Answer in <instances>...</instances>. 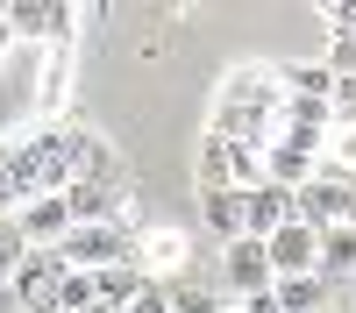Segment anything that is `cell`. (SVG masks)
<instances>
[{
    "label": "cell",
    "mask_w": 356,
    "mask_h": 313,
    "mask_svg": "<svg viewBox=\"0 0 356 313\" xmlns=\"http://www.w3.org/2000/svg\"><path fill=\"white\" fill-rule=\"evenodd\" d=\"M193 178H200V192H250V185H264V150H257V142H228L214 128H200Z\"/></svg>",
    "instance_id": "6da1fadb"
},
{
    "label": "cell",
    "mask_w": 356,
    "mask_h": 313,
    "mask_svg": "<svg viewBox=\"0 0 356 313\" xmlns=\"http://www.w3.org/2000/svg\"><path fill=\"white\" fill-rule=\"evenodd\" d=\"M264 178L285 185V192L314 185V178H321V135H314V128H285V121H278V135L264 142Z\"/></svg>",
    "instance_id": "7a4b0ae2"
},
{
    "label": "cell",
    "mask_w": 356,
    "mask_h": 313,
    "mask_svg": "<svg viewBox=\"0 0 356 313\" xmlns=\"http://www.w3.org/2000/svg\"><path fill=\"white\" fill-rule=\"evenodd\" d=\"M72 78H79V36L43 50V78H36V93H29V128H57V114L72 100Z\"/></svg>",
    "instance_id": "3957f363"
},
{
    "label": "cell",
    "mask_w": 356,
    "mask_h": 313,
    "mask_svg": "<svg viewBox=\"0 0 356 313\" xmlns=\"http://www.w3.org/2000/svg\"><path fill=\"white\" fill-rule=\"evenodd\" d=\"M57 256H65V271H107V264H136V228H72Z\"/></svg>",
    "instance_id": "277c9868"
},
{
    "label": "cell",
    "mask_w": 356,
    "mask_h": 313,
    "mask_svg": "<svg viewBox=\"0 0 356 313\" xmlns=\"http://www.w3.org/2000/svg\"><path fill=\"white\" fill-rule=\"evenodd\" d=\"M278 271H271V249H264L257 235H235L221 249V292L228 299H257V292H271Z\"/></svg>",
    "instance_id": "5b68a950"
},
{
    "label": "cell",
    "mask_w": 356,
    "mask_h": 313,
    "mask_svg": "<svg viewBox=\"0 0 356 313\" xmlns=\"http://www.w3.org/2000/svg\"><path fill=\"white\" fill-rule=\"evenodd\" d=\"M300 221L314 228V235H328V228H356V185L321 171L314 185H300Z\"/></svg>",
    "instance_id": "8992f818"
},
{
    "label": "cell",
    "mask_w": 356,
    "mask_h": 313,
    "mask_svg": "<svg viewBox=\"0 0 356 313\" xmlns=\"http://www.w3.org/2000/svg\"><path fill=\"white\" fill-rule=\"evenodd\" d=\"M65 150H72V178L122 192V157H114V142L100 128H65Z\"/></svg>",
    "instance_id": "52a82bcc"
},
{
    "label": "cell",
    "mask_w": 356,
    "mask_h": 313,
    "mask_svg": "<svg viewBox=\"0 0 356 313\" xmlns=\"http://www.w3.org/2000/svg\"><path fill=\"white\" fill-rule=\"evenodd\" d=\"M15 285V299H22V313H57V285H65V256L57 249H29V264L8 278Z\"/></svg>",
    "instance_id": "ba28073f"
},
{
    "label": "cell",
    "mask_w": 356,
    "mask_h": 313,
    "mask_svg": "<svg viewBox=\"0 0 356 313\" xmlns=\"http://www.w3.org/2000/svg\"><path fill=\"white\" fill-rule=\"evenodd\" d=\"M221 107H257V114H278L285 107V85H278V65H235L221 78Z\"/></svg>",
    "instance_id": "9c48e42d"
},
{
    "label": "cell",
    "mask_w": 356,
    "mask_h": 313,
    "mask_svg": "<svg viewBox=\"0 0 356 313\" xmlns=\"http://www.w3.org/2000/svg\"><path fill=\"white\" fill-rule=\"evenodd\" d=\"M186 256H193V242H186V228H164V221H150V228H136V264L150 271L157 285H171L178 271H186Z\"/></svg>",
    "instance_id": "30bf717a"
},
{
    "label": "cell",
    "mask_w": 356,
    "mask_h": 313,
    "mask_svg": "<svg viewBox=\"0 0 356 313\" xmlns=\"http://www.w3.org/2000/svg\"><path fill=\"white\" fill-rule=\"evenodd\" d=\"M15 228H22V242L29 249H65V235H72V207H65V192H50V199H29V207L15 214Z\"/></svg>",
    "instance_id": "8fae6325"
},
{
    "label": "cell",
    "mask_w": 356,
    "mask_h": 313,
    "mask_svg": "<svg viewBox=\"0 0 356 313\" xmlns=\"http://www.w3.org/2000/svg\"><path fill=\"white\" fill-rule=\"evenodd\" d=\"M243 214H250V235H257V242H271L278 228L300 221V192H285V185L264 178V185H250V192H243Z\"/></svg>",
    "instance_id": "7c38bea8"
},
{
    "label": "cell",
    "mask_w": 356,
    "mask_h": 313,
    "mask_svg": "<svg viewBox=\"0 0 356 313\" xmlns=\"http://www.w3.org/2000/svg\"><path fill=\"white\" fill-rule=\"evenodd\" d=\"M264 249H271V271H278V278H314V271H321V235H314L307 221L278 228Z\"/></svg>",
    "instance_id": "4fadbf2b"
},
{
    "label": "cell",
    "mask_w": 356,
    "mask_h": 313,
    "mask_svg": "<svg viewBox=\"0 0 356 313\" xmlns=\"http://www.w3.org/2000/svg\"><path fill=\"white\" fill-rule=\"evenodd\" d=\"M150 285V271L143 264H107V271H93V313H129V299Z\"/></svg>",
    "instance_id": "5bb4252c"
},
{
    "label": "cell",
    "mask_w": 356,
    "mask_h": 313,
    "mask_svg": "<svg viewBox=\"0 0 356 313\" xmlns=\"http://www.w3.org/2000/svg\"><path fill=\"white\" fill-rule=\"evenodd\" d=\"M200 221L221 235V249L235 235H250V214H243V192H200Z\"/></svg>",
    "instance_id": "9a60e30c"
},
{
    "label": "cell",
    "mask_w": 356,
    "mask_h": 313,
    "mask_svg": "<svg viewBox=\"0 0 356 313\" xmlns=\"http://www.w3.org/2000/svg\"><path fill=\"white\" fill-rule=\"evenodd\" d=\"M328 299H335V285L321 271L314 278H278V306L285 313H328Z\"/></svg>",
    "instance_id": "2e32d148"
},
{
    "label": "cell",
    "mask_w": 356,
    "mask_h": 313,
    "mask_svg": "<svg viewBox=\"0 0 356 313\" xmlns=\"http://www.w3.org/2000/svg\"><path fill=\"white\" fill-rule=\"evenodd\" d=\"M285 100H335V71L328 65H278Z\"/></svg>",
    "instance_id": "e0dca14e"
},
{
    "label": "cell",
    "mask_w": 356,
    "mask_h": 313,
    "mask_svg": "<svg viewBox=\"0 0 356 313\" xmlns=\"http://www.w3.org/2000/svg\"><path fill=\"white\" fill-rule=\"evenodd\" d=\"M321 278L328 285H356V228H328V235H321Z\"/></svg>",
    "instance_id": "ac0fdd59"
},
{
    "label": "cell",
    "mask_w": 356,
    "mask_h": 313,
    "mask_svg": "<svg viewBox=\"0 0 356 313\" xmlns=\"http://www.w3.org/2000/svg\"><path fill=\"white\" fill-rule=\"evenodd\" d=\"M321 171L356 185V128H328V135H321Z\"/></svg>",
    "instance_id": "d6986e66"
},
{
    "label": "cell",
    "mask_w": 356,
    "mask_h": 313,
    "mask_svg": "<svg viewBox=\"0 0 356 313\" xmlns=\"http://www.w3.org/2000/svg\"><path fill=\"white\" fill-rule=\"evenodd\" d=\"M228 292H200V285H171V313H228Z\"/></svg>",
    "instance_id": "ffe728a7"
},
{
    "label": "cell",
    "mask_w": 356,
    "mask_h": 313,
    "mask_svg": "<svg viewBox=\"0 0 356 313\" xmlns=\"http://www.w3.org/2000/svg\"><path fill=\"white\" fill-rule=\"evenodd\" d=\"M57 313H93V271H65V285H57Z\"/></svg>",
    "instance_id": "44dd1931"
},
{
    "label": "cell",
    "mask_w": 356,
    "mask_h": 313,
    "mask_svg": "<svg viewBox=\"0 0 356 313\" xmlns=\"http://www.w3.org/2000/svg\"><path fill=\"white\" fill-rule=\"evenodd\" d=\"M22 264H29V242H22V228L0 214V278H15Z\"/></svg>",
    "instance_id": "7402d4cb"
},
{
    "label": "cell",
    "mask_w": 356,
    "mask_h": 313,
    "mask_svg": "<svg viewBox=\"0 0 356 313\" xmlns=\"http://www.w3.org/2000/svg\"><path fill=\"white\" fill-rule=\"evenodd\" d=\"M335 78H356V36H328V57H321Z\"/></svg>",
    "instance_id": "603a6c76"
},
{
    "label": "cell",
    "mask_w": 356,
    "mask_h": 313,
    "mask_svg": "<svg viewBox=\"0 0 356 313\" xmlns=\"http://www.w3.org/2000/svg\"><path fill=\"white\" fill-rule=\"evenodd\" d=\"M22 207H29V192H22V178H15V164H8V157H0V214H8V221H15Z\"/></svg>",
    "instance_id": "cb8c5ba5"
},
{
    "label": "cell",
    "mask_w": 356,
    "mask_h": 313,
    "mask_svg": "<svg viewBox=\"0 0 356 313\" xmlns=\"http://www.w3.org/2000/svg\"><path fill=\"white\" fill-rule=\"evenodd\" d=\"M328 114H335V128H356V78H335V100H328Z\"/></svg>",
    "instance_id": "d4e9b609"
},
{
    "label": "cell",
    "mask_w": 356,
    "mask_h": 313,
    "mask_svg": "<svg viewBox=\"0 0 356 313\" xmlns=\"http://www.w3.org/2000/svg\"><path fill=\"white\" fill-rule=\"evenodd\" d=\"M129 313H171V285H157V278H150V285L129 299Z\"/></svg>",
    "instance_id": "484cf974"
},
{
    "label": "cell",
    "mask_w": 356,
    "mask_h": 313,
    "mask_svg": "<svg viewBox=\"0 0 356 313\" xmlns=\"http://www.w3.org/2000/svg\"><path fill=\"white\" fill-rule=\"evenodd\" d=\"M8 57H15V28H8V8H0V71H8Z\"/></svg>",
    "instance_id": "4316f807"
},
{
    "label": "cell",
    "mask_w": 356,
    "mask_h": 313,
    "mask_svg": "<svg viewBox=\"0 0 356 313\" xmlns=\"http://www.w3.org/2000/svg\"><path fill=\"white\" fill-rule=\"evenodd\" d=\"M0 313H22V299H15V285L0 278Z\"/></svg>",
    "instance_id": "83f0119b"
},
{
    "label": "cell",
    "mask_w": 356,
    "mask_h": 313,
    "mask_svg": "<svg viewBox=\"0 0 356 313\" xmlns=\"http://www.w3.org/2000/svg\"><path fill=\"white\" fill-rule=\"evenodd\" d=\"M328 313H335V306H328Z\"/></svg>",
    "instance_id": "f1b7e54d"
}]
</instances>
